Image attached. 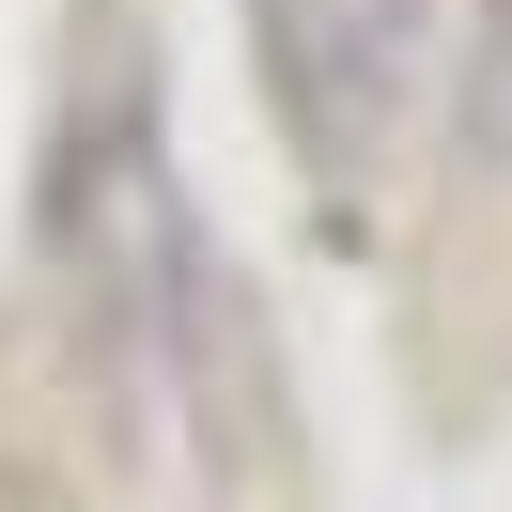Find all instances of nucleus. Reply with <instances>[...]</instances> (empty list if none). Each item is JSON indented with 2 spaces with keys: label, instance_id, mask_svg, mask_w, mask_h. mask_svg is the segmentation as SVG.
I'll return each mask as SVG.
<instances>
[{
  "label": "nucleus",
  "instance_id": "f257e3e1",
  "mask_svg": "<svg viewBox=\"0 0 512 512\" xmlns=\"http://www.w3.org/2000/svg\"><path fill=\"white\" fill-rule=\"evenodd\" d=\"M249 32H264V94H280L295 156L357 171V156H388V125L419 109L435 0H249Z\"/></svg>",
  "mask_w": 512,
  "mask_h": 512
},
{
  "label": "nucleus",
  "instance_id": "f03ea898",
  "mask_svg": "<svg viewBox=\"0 0 512 512\" xmlns=\"http://www.w3.org/2000/svg\"><path fill=\"white\" fill-rule=\"evenodd\" d=\"M466 156L512 171V0L481 16V47H466Z\"/></svg>",
  "mask_w": 512,
  "mask_h": 512
}]
</instances>
